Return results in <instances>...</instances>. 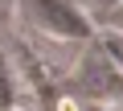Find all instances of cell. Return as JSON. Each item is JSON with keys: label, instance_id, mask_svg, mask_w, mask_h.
Here are the masks:
<instances>
[{"label": "cell", "instance_id": "6da1fadb", "mask_svg": "<svg viewBox=\"0 0 123 111\" xmlns=\"http://www.w3.org/2000/svg\"><path fill=\"white\" fill-rule=\"evenodd\" d=\"M21 17L49 33V37H66V41H78V37H90V25L86 17L70 4V0H21Z\"/></svg>", "mask_w": 123, "mask_h": 111}, {"label": "cell", "instance_id": "7a4b0ae2", "mask_svg": "<svg viewBox=\"0 0 123 111\" xmlns=\"http://www.w3.org/2000/svg\"><path fill=\"white\" fill-rule=\"evenodd\" d=\"M78 86H90L86 95H107V91L119 86L107 53H86V58H82V66H78Z\"/></svg>", "mask_w": 123, "mask_h": 111}, {"label": "cell", "instance_id": "3957f363", "mask_svg": "<svg viewBox=\"0 0 123 111\" xmlns=\"http://www.w3.org/2000/svg\"><path fill=\"white\" fill-rule=\"evenodd\" d=\"M90 4H94V8H107V13H111V8H119V4H123V0H90Z\"/></svg>", "mask_w": 123, "mask_h": 111}, {"label": "cell", "instance_id": "277c9868", "mask_svg": "<svg viewBox=\"0 0 123 111\" xmlns=\"http://www.w3.org/2000/svg\"><path fill=\"white\" fill-rule=\"evenodd\" d=\"M111 21H115V25L123 29V4H119V8H111Z\"/></svg>", "mask_w": 123, "mask_h": 111}, {"label": "cell", "instance_id": "5b68a950", "mask_svg": "<svg viewBox=\"0 0 123 111\" xmlns=\"http://www.w3.org/2000/svg\"><path fill=\"white\" fill-rule=\"evenodd\" d=\"M94 111H103V107H94Z\"/></svg>", "mask_w": 123, "mask_h": 111}]
</instances>
